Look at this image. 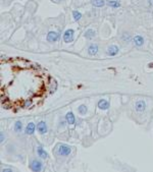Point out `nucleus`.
Wrapping results in <instances>:
<instances>
[{
    "label": "nucleus",
    "instance_id": "obj_1",
    "mask_svg": "<svg viewBox=\"0 0 153 172\" xmlns=\"http://www.w3.org/2000/svg\"><path fill=\"white\" fill-rule=\"evenodd\" d=\"M57 153L58 155H61V156H69V154L72 153V149L66 145H60L57 150Z\"/></svg>",
    "mask_w": 153,
    "mask_h": 172
},
{
    "label": "nucleus",
    "instance_id": "obj_2",
    "mask_svg": "<svg viewBox=\"0 0 153 172\" xmlns=\"http://www.w3.org/2000/svg\"><path fill=\"white\" fill-rule=\"evenodd\" d=\"M30 167H31V169H32L33 171H35V172H39V171H41V170L43 169V164H42V162L39 161V160L34 159L33 161H32V163H31Z\"/></svg>",
    "mask_w": 153,
    "mask_h": 172
},
{
    "label": "nucleus",
    "instance_id": "obj_3",
    "mask_svg": "<svg viewBox=\"0 0 153 172\" xmlns=\"http://www.w3.org/2000/svg\"><path fill=\"white\" fill-rule=\"evenodd\" d=\"M73 34H75V31L72 30V29H69V30H66L64 32L63 34V40L66 43H70L73 42Z\"/></svg>",
    "mask_w": 153,
    "mask_h": 172
},
{
    "label": "nucleus",
    "instance_id": "obj_4",
    "mask_svg": "<svg viewBox=\"0 0 153 172\" xmlns=\"http://www.w3.org/2000/svg\"><path fill=\"white\" fill-rule=\"evenodd\" d=\"M59 39V34L56 33V32H49L48 34H47V41L50 43H53V42H56Z\"/></svg>",
    "mask_w": 153,
    "mask_h": 172
},
{
    "label": "nucleus",
    "instance_id": "obj_5",
    "mask_svg": "<svg viewBox=\"0 0 153 172\" xmlns=\"http://www.w3.org/2000/svg\"><path fill=\"white\" fill-rule=\"evenodd\" d=\"M37 129L39 133L41 135H44V133L47 132V130H48V128H47V124L45 121H40L39 123L37 124Z\"/></svg>",
    "mask_w": 153,
    "mask_h": 172
},
{
    "label": "nucleus",
    "instance_id": "obj_6",
    "mask_svg": "<svg viewBox=\"0 0 153 172\" xmlns=\"http://www.w3.org/2000/svg\"><path fill=\"white\" fill-rule=\"evenodd\" d=\"M119 53V47L116 45H111L107 48V55L108 56H116Z\"/></svg>",
    "mask_w": 153,
    "mask_h": 172
},
{
    "label": "nucleus",
    "instance_id": "obj_7",
    "mask_svg": "<svg viewBox=\"0 0 153 172\" xmlns=\"http://www.w3.org/2000/svg\"><path fill=\"white\" fill-rule=\"evenodd\" d=\"M135 108H136V111L138 112H143L146 108V103L142 100L138 101L136 105H135Z\"/></svg>",
    "mask_w": 153,
    "mask_h": 172
},
{
    "label": "nucleus",
    "instance_id": "obj_8",
    "mask_svg": "<svg viewBox=\"0 0 153 172\" xmlns=\"http://www.w3.org/2000/svg\"><path fill=\"white\" fill-rule=\"evenodd\" d=\"M66 120L69 124H75L76 123V117L73 115V113L72 111L67 112L66 115Z\"/></svg>",
    "mask_w": 153,
    "mask_h": 172
},
{
    "label": "nucleus",
    "instance_id": "obj_9",
    "mask_svg": "<svg viewBox=\"0 0 153 172\" xmlns=\"http://www.w3.org/2000/svg\"><path fill=\"white\" fill-rule=\"evenodd\" d=\"M98 107L102 110H107L109 108V102L105 100V99H101V100H99L98 102Z\"/></svg>",
    "mask_w": 153,
    "mask_h": 172
},
{
    "label": "nucleus",
    "instance_id": "obj_10",
    "mask_svg": "<svg viewBox=\"0 0 153 172\" xmlns=\"http://www.w3.org/2000/svg\"><path fill=\"white\" fill-rule=\"evenodd\" d=\"M97 52H98V46H97V44H91L88 47V54L91 55V56L96 55Z\"/></svg>",
    "mask_w": 153,
    "mask_h": 172
},
{
    "label": "nucleus",
    "instance_id": "obj_11",
    "mask_svg": "<svg viewBox=\"0 0 153 172\" xmlns=\"http://www.w3.org/2000/svg\"><path fill=\"white\" fill-rule=\"evenodd\" d=\"M35 129H36V125L33 122H30V123H28L27 127H26V130L25 132L27 133V135H33L35 132Z\"/></svg>",
    "mask_w": 153,
    "mask_h": 172
},
{
    "label": "nucleus",
    "instance_id": "obj_12",
    "mask_svg": "<svg viewBox=\"0 0 153 172\" xmlns=\"http://www.w3.org/2000/svg\"><path fill=\"white\" fill-rule=\"evenodd\" d=\"M37 154H38V156L41 157L42 159H47V158H48V153H47L42 147H38L37 148Z\"/></svg>",
    "mask_w": 153,
    "mask_h": 172
},
{
    "label": "nucleus",
    "instance_id": "obj_13",
    "mask_svg": "<svg viewBox=\"0 0 153 172\" xmlns=\"http://www.w3.org/2000/svg\"><path fill=\"white\" fill-rule=\"evenodd\" d=\"M134 43H135V45L138 46V47H141V46L143 45V43H144L143 37H141L140 35H137V36H135L134 37Z\"/></svg>",
    "mask_w": 153,
    "mask_h": 172
},
{
    "label": "nucleus",
    "instance_id": "obj_14",
    "mask_svg": "<svg viewBox=\"0 0 153 172\" xmlns=\"http://www.w3.org/2000/svg\"><path fill=\"white\" fill-rule=\"evenodd\" d=\"M106 4L112 8H119L120 6V3L117 0H106Z\"/></svg>",
    "mask_w": 153,
    "mask_h": 172
},
{
    "label": "nucleus",
    "instance_id": "obj_15",
    "mask_svg": "<svg viewBox=\"0 0 153 172\" xmlns=\"http://www.w3.org/2000/svg\"><path fill=\"white\" fill-rule=\"evenodd\" d=\"M34 105V100L33 99H27L23 103V108H31Z\"/></svg>",
    "mask_w": 153,
    "mask_h": 172
},
{
    "label": "nucleus",
    "instance_id": "obj_16",
    "mask_svg": "<svg viewBox=\"0 0 153 172\" xmlns=\"http://www.w3.org/2000/svg\"><path fill=\"white\" fill-rule=\"evenodd\" d=\"M92 4L96 7H102L105 4L104 0H92Z\"/></svg>",
    "mask_w": 153,
    "mask_h": 172
},
{
    "label": "nucleus",
    "instance_id": "obj_17",
    "mask_svg": "<svg viewBox=\"0 0 153 172\" xmlns=\"http://www.w3.org/2000/svg\"><path fill=\"white\" fill-rule=\"evenodd\" d=\"M22 129H23V123H22V121H16V123H14V130H16V132H22Z\"/></svg>",
    "mask_w": 153,
    "mask_h": 172
},
{
    "label": "nucleus",
    "instance_id": "obj_18",
    "mask_svg": "<svg viewBox=\"0 0 153 172\" xmlns=\"http://www.w3.org/2000/svg\"><path fill=\"white\" fill-rule=\"evenodd\" d=\"M85 37H86V39H93V38L95 37V32L93 30H88L86 33H85Z\"/></svg>",
    "mask_w": 153,
    "mask_h": 172
},
{
    "label": "nucleus",
    "instance_id": "obj_19",
    "mask_svg": "<svg viewBox=\"0 0 153 172\" xmlns=\"http://www.w3.org/2000/svg\"><path fill=\"white\" fill-rule=\"evenodd\" d=\"M73 19H75L76 22H79V20L82 19V13L75 10V11H73Z\"/></svg>",
    "mask_w": 153,
    "mask_h": 172
},
{
    "label": "nucleus",
    "instance_id": "obj_20",
    "mask_svg": "<svg viewBox=\"0 0 153 172\" xmlns=\"http://www.w3.org/2000/svg\"><path fill=\"white\" fill-rule=\"evenodd\" d=\"M87 110H88V108H87L86 105H81V106L78 108L79 113H80V114H82V115L86 114V113H87Z\"/></svg>",
    "mask_w": 153,
    "mask_h": 172
},
{
    "label": "nucleus",
    "instance_id": "obj_21",
    "mask_svg": "<svg viewBox=\"0 0 153 172\" xmlns=\"http://www.w3.org/2000/svg\"><path fill=\"white\" fill-rule=\"evenodd\" d=\"M0 136H1V141H0V142H1V144H2V143H3L4 141H5V138H4V136H3V132H1V133H0Z\"/></svg>",
    "mask_w": 153,
    "mask_h": 172
},
{
    "label": "nucleus",
    "instance_id": "obj_22",
    "mask_svg": "<svg viewBox=\"0 0 153 172\" xmlns=\"http://www.w3.org/2000/svg\"><path fill=\"white\" fill-rule=\"evenodd\" d=\"M2 172H12V169H2Z\"/></svg>",
    "mask_w": 153,
    "mask_h": 172
},
{
    "label": "nucleus",
    "instance_id": "obj_23",
    "mask_svg": "<svg viewBox=\"0 0 153 172\" xmlns=\"http://www.w3.org/2000/svg\"><path fill=\"white\" fill-rule=\"evenodd\" d=\"M149 3L151 5H153V0H149Z\"/></svg>",
    "mask_w": 153,
    "mask_h": 172
},
{
    "label": "nucleus",
    "instance_id": "obj_24",
    "mask_svg": "<svg viewBox=\"0 0 153 172\" xmlns=\"http://www.w3.org/2000/svg\"><path fill=\"white\" fill-rule=\"evenodd\" d=\"M57 1H61V0H57Z\"/></svg>",
    "mask_w": 153,
    "mask_h": 172
}]
</instances>
